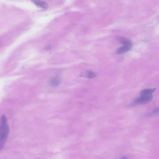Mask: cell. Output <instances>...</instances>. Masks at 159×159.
<instances>
[{
  "mask_svg": "<svg viewBox=\"0 0 159 159\" xmlns=\"http://www.w3.org/2000/svg\"><path fill=\"white\" fill-rule=\"evenodd\" d=\"M118 41L123 45H132V41L127 38L117 36L116 37Z\"/></svg>",
  "mask_w": 159,
  "mask_h": 159,
  "instance_id": "5",
  "label": "cell"
},
{
  "mask_svg": "<svg viewBox=\"0 0 159 159\" xmlns=\"http://www.w3.org/2000/svg\"><path fill=\"white\" fill-rule=\"evenodd\" d=\"M156 88L147 89H144L141 91L140 93V96L149 95L152 94L156 91Z\"/></svg>",
  "mask_w": 159,
  "mask_h": 159,
  "instance_id": "6",
  "label": "cell"
},
{
  "mask_svg": "<svg viewBox=\"0 0 159 159\" xmlns=\"http://www.w3.org/2000/svg\"><path fill=\"white\" fill-rule=\"evenodd\" d=\"M153 96L152 94L140 96L135 100L133 102L130 104V107H135L140 104H143L149 103L152 100Z\"/></svg>",
  "mask_w": 159,
  "mask_h": 159,
  "instance_id": "2",
  "label": "cell"
},
{
  "mask_svg": "<svg viewBox=\"0 0 159 159\" xmlns=\"http://www.w3.org/2000/svg\"><path fill=\"white\" fill-rule=\"evenodd\" d=\"M132 45H123L118 48L116 52L117 55H122L127 52L130 50L132 47Z\"/></svg>",
  "mask_w": 159,
  "mask_h": 159,
  "instance_id": "3",
  "label": "cell"
},
{
  "mask_svg": "<svg viewBox=\"0 0 159 159\" xmlns=\"http://www.w3.org/2000/svg\"><path fill=\"white\" fill-rule=\"evenodd\" d=\"M61 80L59 77L57 76L52 77L49 79V83L51 86L56 87L60 84Z\"/></svg>",
  "mask_w": 159,
  "mask_h": 159,
  "instance_id": "4",
  "label": "cell"
},
{
  "mask_svg": "<svg viewBox=\"0 0 159 159\" xmlns=\"http://www.w3.org/2000/svg\"><path fill=\"white\" fill-rule=\"evenodd\" d=\"M120 159H128V158L127 156H124L122 157Z\"/></svg>",
  "mask_w": 159,
  "mask_h": 159,
  "instance_id": "10",
  "label": "cell"
},
{
  "mask_svg": "<svg viewBox=\"0 0 159 159\" xmlns=\"http://www.w3.org/2000/svg\"><path fill=\"white\" fill-rule=\"evenodd\" d=\"M158 113L159 108H156L150 113L148 114V116H154L157 115L158 114Z\"/></svg>",
  "mask_w": 159,
  "mask_h": 159,
  "instance_id": "9",
  "label": "cell"
},
{
  "mask_svg": "<svg viewBox=\"0 0 159 159\" xmlns=\"http://www.w3.org/2000/svg\"><path fill=\"white\" fill-rule=\"evenodd\" d=\"M9 132V128L7 119L3 115L0 120V150L4 147Z\"/></svg>",
  "mask_w": 159,
  "mask_h": 159,
  "instance_id": "1",
  "label": "cell"
},
{
  "mask_svg": "<svg viewBox=\"0 0 159 159\" xmlns=\"http://www.w3.org/2000/svg\"><path fill=\"white\" fill-rule=\"evenodd\" d=\"M35 4L38 6L42 7L44 9H47L48 8V6L47 3L44 1H33Z\"/></svg>",
  "mask_w": 159,
  "mask_h": 159,
  "instance_id": "8",
  "label": "cell"
},
{
  "mask_svg": "<svg viewBox=\"0 0 159 159\" xmlns=\"http://www.w3.org/2000/svg\"><path fill=\"white\" fill-rule=\"evenodd\" d=\"M81 76L82 77L91 79L97 76V75L92 71H87L82 73Z\"/></svg>",
  "mask_w": 159,
  "mask_h": 159,
  "instance_id": "7",
  "label": "cell"
}]
</instances>
